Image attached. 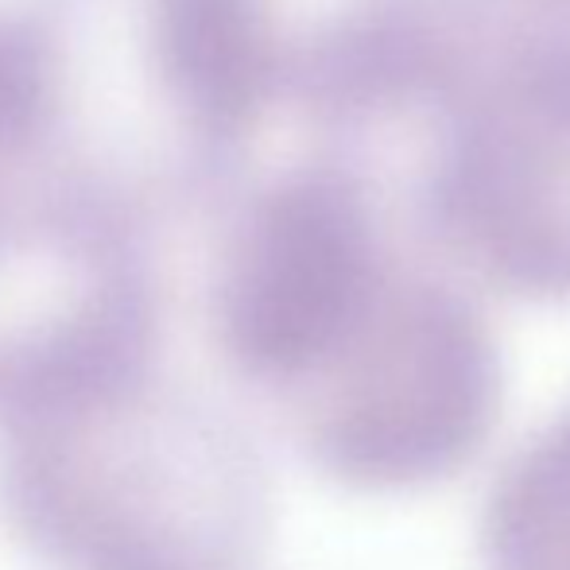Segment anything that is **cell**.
Masks as SVG:
<instances>
[{"instance_id": "277c9868", "label": "cell", "mask_w": 570, "mask_h": 570, "mask_svg": "<svg viewBox=\"0 0 570 570\" xmlns=\"http://www.w3.org/2000/svg\"><path fill=\"white\" fill-rule=\"evenodd\" d=\"M415 226L462 279L570 303V39L454 31Z\"/></svg>"}, {"instance_id": "7a4b0ae2", "label": "cell", "mask_w": 570, "mask_h": 570, "mask_svg": "<svg viewBox=\"0 0 570 570\" xmlns=\"http://www.w3.org/2000/svg\"><path fill=\"white\" fill-rule=\"evenodd\" d=\"M0 520L47 570H261L276 489L237 415L156 376L0 435Z\"/></svg>"}, {"instance_id": "5b68a950", "label": "cell", "mask_w": 570, "mask_h": 570, "mask_svg": "<svg viewBox=\"0 0 570 570\" xmlns=\"http://www.w3.org/2000/svg\"><path fill=\"white\" fill-rule=\"evenodd\" d=\"M229 128L256 148L272 120L357 132L431 106L451 62V0H171Z\"/></svg>"}, {"instance_id": "6da1fadb", "label": "cell", "mask_w": 570, "mask_h": 570, "mask_svg": "<svg viewBox=\"0 0 570 570\" xmlns=\"http://www.w3.org/2000/svg\"><path fill=\"white\" fill-rule=\"evenodd\" d=\"M206 222L210 345L311 470L420 493L478 462L504 407L501 342L365 167H248Z\"/></svg>"}, {"instance_id": "3957f363", "label": "cell", "mask_w": 570, "mask_h": 570, "mask_svg": "<svg viewBox=\"0 0 570 570\" xmlns=\"http://www.w3.org/2000/svg\"><path fill=\"white\" fill-rule=\"evenodd\" d=\"M164 222L94 179L28 164L0 179V435L156 381Z\"/></svg>"}, {"instance_id": "52a82bcc", "label": "cell", "mask_w": 570, "mask_h": 570, "mask_svg": "<svg viewBox=\"0 0 570 570\" xmlns=\"http://www.w3.org/2000/svg\"><path fill=\"white\" fill-rule=\"evenodd\" d=\"M454 28L570 39V0H451Z\"/></svg>"}, {"instance_id": "ba28073f", "label": "cell", "mask_w": 570, "mask_h": 570, "mask_svg": "<svg viewBox=\"0 0 570 570\" xmlns=\"http://www.w3.org/2000/svg\"><path fill=\"white\" fill-rule=\"evenodd\" d=\"M0 179H4V175H0Z\"/></svg>"}, {"instance_id": "8992f818", "label": "cell", "mask_w": 570, "mask_h": 570, "mask_svg": "<svg viewBox=\"0 0 570 570\" xmlns=\"http://www.w3.org/2000/svg\"><path fill=\"white\" fill-rule=\"evenodd\" d=\"M481 570H570V404L497 470L478 520Z\"/></svg>"}]
</instances>
